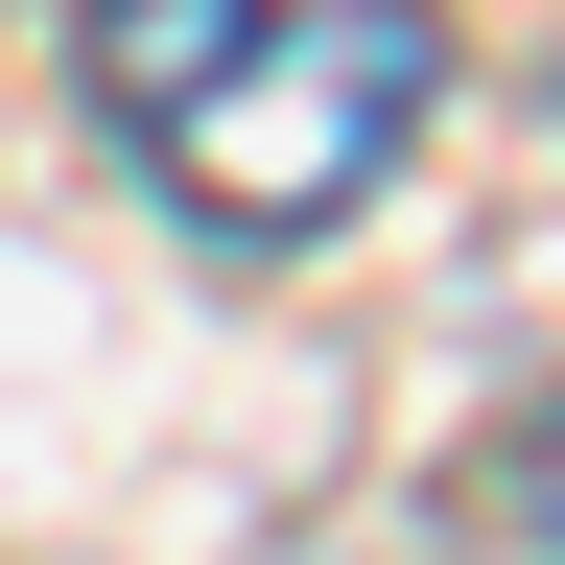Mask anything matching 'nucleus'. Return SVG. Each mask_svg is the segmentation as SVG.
<instances>
[{"instance_id":"f257e3e1","label":"nucleus","mask_w":565,"mask_h":565,"mask_svg":"<svg viewBox=\"0 0 565 565\" xmlns=\"http://www.w3.org/2000/svg\"><path fill=\"white\" fill-rule=\"evenodd\" d=\"M95 95L212 236H330L424 166L448 24L424 0H95Z\"/></svg>"},{"instance_id":"f03ea898","label":"nucleus","mask_w":565,"mask_h":565,"mask_svg":"<svg viewBox=\"0 0 565 565\" xmlns=\"http://www.w3.org/2000/svg\"><path fill=\"white\" fill-rule=\"evenodd\" d=\"M519 519H542V542H565V401H542V424H519Z\"/></svg>"}]
</instances>
